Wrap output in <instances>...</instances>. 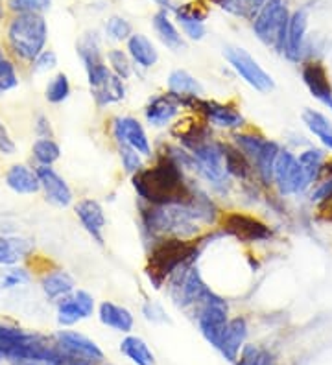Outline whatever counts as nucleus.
I'll use <instances>...</instances> for the list:
<instances>
[{"label": "nucleus", "mask_w": 332, "mask_h": 365, "mask_svg": "<svg viewBox=\"0 0 332 365\" xmlns=\"http://www.w3.org/2000/svg\"><path fill=\"white\" fill-rule=\"evenodd\" d=\"M133 187L139 197L150 205L183 203L192 197L183 179L181 166L170 155H163L154 166L144 168L133 175Z\"/></svg>", "instance_id": "nucleus-1"}, {"label": "nucleus", "mask_w": 332, "mask_h": 365, "mask_svg": "<svg viewBox=\"0 0 332 365\" xmlns=\"http://www.w3.org/2000/svg\"><path fill=\"white\" fill-rule=\"evenodd\" d=\"M49 26L41 14H15L6 30V43L9 52L21 63L36 61L43 50H46Z\"/></svg>", "instance_id": "nucleus-2"}, {"label": "nucleus", "mask_w": 332, "mask_h": 365, "mask_svg": "<svg viewBox=\"0 0 332 365\" xmlns=\"http://www.w3.org/2000/svg\"><path fill=\"white\" fill-rule=\"evenodd\" d=\"M290 17L286 0H268L253 17V31L266 46L284 53Z\"/></svg>", "instance_id": "nucleus-3"}, {"label": "nucleus", "mask_w": 332, "mask_h": 365, "mask_svg": "<svg viewBox=\"0 0 332 365\" xmlns=\"http://www.w3.org/2000/svg\"><path fill=\"white\" fill-rule=\"evenodd\" d=\"M188 150L194 157L196 170L199 174L214 185H226L229 172H227L226 155H223V144L205 137L191 144Z\"/></svg>", "instance_id": "nucleus-4"}, {"label": "nucleus", "mask_w": 332, "mask_h": 365, "mask_svg": "<svg viewBox=\"0 0 332 365\" xmlns=\"http://www.w3.org/2000/svg\"><path fill=\"white\" fill-rule=\"evenodd\" d=\"M188 257H192V245L186 244L185 240H179V238L163 240L151 251L148 275L150 279H154L155 284L159 286L161 281L166 279L168 273L176 272L181 264H185Z\"/></svg>", "instance_id": "nucleus-5"}, {"label": "nucleus", "mask_w": 332, "mask_h": 365, "mask_svg": "<svg viewBox=\"0 0 332 365\" xmlns=\"http://www.w3.org/2000/svg\"><path fill=\"white\" fill-rule=\"evenodd\" d=\"M223 56H226L227 63L233 67V71L246 83L251 85L253 89H257L258 93H271L275 89L273 78L258 65L257 59L253 58L249 52H246L240 46H226Z\"/></svg>", "instance_id": "nucleus-6"}, {"label": "nucleus", "mask_w": 332, "mask_h": 365, "mask_svg": "<svg viewBox=\"0 0 332 365\" xmlns=\"http://www.w3.org/2000/svg\"><path fill=\"white\" fill-rule=\"evenodd\" d=\"M273 185L277 187L281 196H297V194H303L312 187L297 157L292 152L283 150V148L275 159Z\"/></svg>", "instance_id": "nucleus-7"}, {"label": "nucleus", "mask_w": 332, "mask_h": 365, "mask_svg": "<svg viewBox=\"0 0 332 365\" xmlns=\"http://www.w3.org/2000/svg\"><path fill=\"white\" fill-rule=\"evenodd\" d=\"M185 107L196 111L199 116H203V120L207 124L223 128V130L238 131L246 124L242 113L235 106H229V103H220L213 102V100H201L198 96H192V98H186Z\"/></svg>", "instance_id": "nucleus-8"}, {"label": "nucleus", "mask_w": 332, "mask_h": 365, "mask_svg": "<svg viewBox=\"0 0 332 365\" xmlns=\"http://www.w3.org/2000/svg\"><path fill=\"white\" fill-rule=\"evenodd\" d=\"M109 130L119 146L133 148L142 157L154 155L146 130H144V125L135 116H115L111 120Z\"/></svg>", "instance_id": "nucleus-9"}, {"label": "nucleus", "mask_w": 332, "mask_h": 365, "mask_svg": "<svg viewBox=\"0 0 332 365\" xmlns=\"http://www.w3.org/2000/svg\"><path fill=\"white\" fill-rule=\"evenodd\" d=\"M37 175L41 181V190L44 194V200L52 203L54 207L66 209L72 205L74 194L71 187L66 185L65 179L52 168V166H37Z\"/></svg>", "instance_id": "nucleus-10"}, {"label": "nucleus", "mask_w": 332, "mask_h": 365, "mask_svg": "<svg viewBox=\"0 0 332 365\" xmlns=\"http://www.w3.org/2000/svg\"><path fill=\"white\" fill-rule=\"evenodd\" d=\"M181 107L179 96L172 94L170 91L164 94H155L144 107V118L154 128H164L173 118H177V115L181 113Z\"/></svg>", "instance_id": "nucleus-11"}, {"label": "nucleus", "mask_w": 332, "mask_h": 365, "mask_svg": "<svg viewBox=\"0 0 332 365\" xmlns=\"http://www.w3.org/2000/svg\"><path fill=\"white\" fill-rule=\"evenodd\" d=\"M301 76L310 94L332 111V85L327 68L319 61H306L301 67Z\"/></svg>", "instance_id": "nucleus-12"}, {"label": "nucleus", "mask_w": 332, "mask_h": 365, "mask_svg": "<svg viewBox=\"0 0 332 365\" xmlns=\"http://www.w3.org/2000/svg\"><path fill=\"white\" fill-rule=\"evenodd\" d=\"M76 216L81 222L85 231L93 236L98 244H104V229H106V214H104L100 201L93 197H85L80 200L74 207Z\"/></svg>", "instance_id": "nucleus-13"}, {"label": "nucleus", "mask_w": 332, "mask_h": 365, "mask_svg": "<svg viewBox=\"0 0 332 365\" xmlns=\"http://www.w3.org/2000/svg\"><path fill=\"white\" fill-rule=\"evenodd\" d=\"M176 21L181 26L183 34L192 41H201L207 34L205 30V19H207V9L199 8L198 4H183L173 8Z\"/></svg>", "instance_id": "nucleus-14"}, {"label": "nucleus", "mask_w": 332, "mask_h": 365, "mask_svg": "<svg viewBox=\"0 0 332 365\" xmlns=\"http://www.w3.org/2000/svg\"><path fill=\"white\" fill-rule=\"evenodd\" d=\"M306 28H308V14L306 9H297L290 17V24H288V36H286V46H284V56L290 61H299L305 50V36Z\"/></svg>", "instance_id": "nucleus-15"}, {"label": "nucleus", "mask_w": 332, "mask_h": 365, "mask_svg": "<svg viewBox=\"0 0 332 365\" xmlns=\"http://www.w3.org/2000/svg\"><path fill=\"white\" fill-rule=\"evenodd\" d=\"M4 181L8 188L15 192V194H22V196H34L37 192H41V181L37 175V170L30 168L28 165H11L6 170Z\"/></svg>", "instance_id": "nucleus-16"}, {"label": "nucleus", "mask_w": 332, "mask_h": 365, "mask_svg": "<svg viewBox=\"0 0 332 365\" xmlns=\"http://www.w3.org/2000/svg\"><path fill=\"white\" fill-rule=\"evenodd\" d=\"M223 225L231 235H235L240 240H266L270 238V231L266 229V225H262L261 222H257L251 216H243V214H229L223 218Z\"/></svg>", "instance_id": "nucleus-17"}, {"label": "nucleus", "mask_w": 332, "mask_h": 365, "mask_svg": "<svg viewBox=\"0 0 332 365\" xmlns=\"http://www.w3.org/2000/svg\"><path fill=\"white\" fill-rule=\"evenodd\" d=\"M128 56L141 68H151L159 61L154 43L144 34H133L128 39Z\"/></svg>", "instance_id": "nucleus-18"}, {"label": "nucleus", "mask_w": 332, "mask_h": 365, "mask_svg": "<svg viewBox=\"0 0 332 365\" xmlns=\"http://www.w3.org/2000/svg\"><path fill=\"white\" fill-rule=\"evenodd\" d=\"M151 23H154V30L157 31L159 39L163 41L164 45L168 46L170 50H181L183 46H185L181 31L177 30V26L173 24L172 19H170L168 11H164V9L157 11V14L154 15V21H151Z\"/></svg>", "instance_id": "nucleus-19"}, {"label": "nucleus", "mask_w": 332, "mask_h": 365, "mask_svg": "<svg viewBox=\"0 0 332 365\" xmlns=\"http://www.w3.org/2000/svg\"><path fill=\"white\" fill-rule=\"evenodd\" d=\"M91 312H93V297L84 289H78L72 297H66L59 304V319L65 323L78 319L80 316H89Z\"/></svg>", "instance_id": "nucleus-20"}, {"label": "nucleus", "mask_w": 332, "mask_h": 365, "mask_svg": "<svg viewBox=\"0 0 332 365\" xmlns=\"http://www.w3.org/2000/svg\"><path fill=\"white\" fill-rule=\"evenodd\" d=\"M168 91L179 98H186V96H198L201 98L203 94V87L192 76L191 72L177 68L168 76Z\"/></svg>", "instance_id": "nucleus-21"}, {"label": "nucleus", "mask_w": 332, "mask_h": 365, "mask_svg": "<svg viewBox=\"0 0 332 365\" xmlns=\"http://www.w3.org/2000/svg\"><path fill=\"white\" fill-rule=\"evenodd\" d=\"M41 286H43V292L46 294V297L56 299L61 297V295L71 294L72 289H74L76 282L63 269H54V272H49L41 279Z\"/></svg>", "instance_id": "nucleus-22"}, {"label": "nucleus", "mask_w": 332, "mask_h": 365, "mask_svg": "<svg viewBox=\"0 0 332 365\" xmlns=\"http://www.w3.org/2000/svg\"><path fill=\"white\" fill-rule=\"evenodd\" d=\"M297 160H299V165H301L303 172H305L310 185H314V182L319 179V175L325 172L327 153H325L323 150H319V148H308V150L299 153Z\"/></svg>", "instance_id": "nucleus-23"}, {"label": "nucleus", "mask_w": 332, "mask_h": 365, "mask_svg": "<svg viewBox=\"0 0 332 365\" xmlns=\"http://www.w3.org/2000/svg\"><path fill=\"white\" fill-rule=\"evenodd\" d=\"M303 122L323 143V146L332 152V122L328 120L327 116L321 115L319 111H314V109H305L303 111Z\"/></svg>", "instance_id": "nucleus-24"}, {"label": "nucleus", "mask_w": 332, "mask_h": 365, "mask_svg": "<svg viewBox=\"0 0 332 365\" xmlns=\"http://www.w3.org/2000/svg\"><path fill=\"white\" fill-rule=\"evenodd\" d=\"M31 251V244L22 238H2L0 236V264L15 266L19 259L26 257Z\"/></svg>", "instance_id": "nucleus-25"}, {"label": "nucleus", "mask_w": 332, "mask_h": 365, "mask_svg": "<svg viewBox=\"0 0 332 365\" xmlns=\"http://www.w3.org/2000/svg\"><path fill=\"white\" fill-rule=\"evenodd\" d=\"M31 157L37 166H52L61 157V148L54 138H37L31 146Z\"/></svg>", "instance_id": "nucleus-26"}, {"label": "nucleus", "mask_w": 332, "mask_h": 365, "mask_svg": "<svg viewBox=\"0 0 332 365\" xmlns=\"http://www.w3.org/2000/svg\"><path fill=\"white\" fill-rule=\"evenodd\" d=\"M71 96V81H69V76L59 72L52 80L49 81L46 89H44V98L49 100L54 106H59V103L66 102Z\"/></svg>", "instance_id": "nucleus-27"}, {"label": "nucleus", "mask_w": 332, "mask_h": 365, "mask_svg": "<svg viewBox=\"0 0 332 365\" xmlns=\"http://www.w3.org/2000/svg\"><path fill=\"white\" fill-rule=\"evenodd\" d=\"M107 67L111 68V72L119 76L120 80H129L133 76V61L128 56V52L120 48H111L107 52Z\"/></svg>", "instance_id": "nucleus-28"}, {"label": "nucleus", "mask_w": 332, "mask_h": 365, "mask_svg": "<svg viewBox=\"0 0 332 365\" xmlns=\"http://www.w3.org/2000/svg\"><path fill=\"white\" fill-rule=\"evenodd\" d=\"M266 2H268V0H223L220 4V8L227 9L229 14L238 15V17L253 19Z\"/></svg>", "instance_id": "nucleus-29"}, {"label": "nucleus", "mask_w": 332, "mask_h": 365, "mask_svg": "<svg viewBox=\"0 0 332 365\" xmlns=\"http://www.w3.org/2000/svg\"><path fill=\"white\" fill-rule=\"evenodd\" d=\"M52 0H8V8L14 14H41L50 9Z\"/></svg>", "instance_id": "nucleus-30"}, {"label": "nucleus", "mask_w": 332, "mask_h": 365, "mask_svg": "<svg viewBox=\"0 0 332 365\" xmlns=\"http://www.w3.org/2000/svg\"><path fill=\"white\" fill-rule=\"evenodd\" d=\"M106 34L113 41H128L133 36V26L124 17H111L106 23Z\"/></svg>", "instance_id": "nucleus-31"}, {"label": "nucleus", "mask_w": 332, "mask_h": 365, "mask_svg": "<svg viewBox=\"0 0 332 365\" xmlns=\"http://www.w3.org/2000/svg\"><path fill=\"white\" fill-rule=\"evenodd\" d=\"M119 153H120V160H122V166H124V170L131 175V178L144 168V157H142L139 152H135L133 148L119 146Z\"/></svg>", "instance_id": "nucleus-32"}, {"label": "nucleus", "mask_w": 332, "mask_h": 365, "mask_svg": "<svg viewBox=\"0 0 332 365\" xmlns=\"http://www.w3.org/2000/svg\"><path fill=\"white\" fill-rule=\"evenodd\" d=\"M17 85H19L17 65H15L14 59L6 58L4 63L0 65V91H2V93H8V91H14Z\"/></svg>", "instance_id": "nucleus-33"}, {"label": "nucleus", "mask_w": 332, "mask_h": 365, "mask_svg": "<svg viewBox=\"0 0 332 365\" xmlns=\"http://www.w3.org/2000/svg\"><path fill=\"white\" fill-rule=\"evenodd\" d=\"M102 319L111 323V325L119 327H128L131 323V317L126 312L124 308L116 307L113 303H104L102 304Z\"/></svg>", "instance_id": "nucleus-34"}, {"label": "nucleus", "mask_w": 332, "mask_h": 365, "mask_svg": "<svg viewBox=\"0 0 332 365\" xmlns=\"http://www.w3.org/2000/svg\"><path fill=\"white\" fill-rule=\"evenodd\" d=\"M58 67V56L52 50H43L31 63V71L34 72H49Z\"/></svg>", "instance_id": "nucleus-35"}, {"label": "nucleus", "mask_w": 332, "mask_h": 365, "mask_svg": "<svg viewBox=\"0 0 332 365\" xmlns=\"http://www.w3.org/2000/svg\"><path fill=\"white\" fill-rule=\"evenodd\" d=\"M30 281V275H28L26 269L22 267H11L8 273L2 279V288H14V286L26 284Z\"/></svg>", "instance_id": "nucleus-36"}, {"label": "nucleus", "mask_w": 332, "mask_h": 365, "mask_svg": "<svg viewBox=\"0 0 332 365\" xmlns=\"http://www.w3.org/2000/svg\"><path fill=\"white\" fill-rule=\"evenodd\" d=\"M34 130H36L37 138H54L52 124H50L46 115H37L36 122H34Z\"/></svg>", "instance_id": "nucleus-37"}, {"label": "nucleus", "mask_w": 332, "mask_h": 365, "mask_svg": "<svg viewBox=\"0 0 332 365\" xmlns=\"http://www.w3.org/2000/svg\"><path fill=\"white\" fill-rule=\"evenodd\" d=\"M15 152H17V146H15L14 138L8 133L6 125L0 122V153H4V155H14Z\"/></svg>", "instance_id": "nucleus-38"}, {"label": "nucleus", "mask_w": 332, "mask_h": 365, "mask_svg": "<svg viewBox=\"0 0 332 365\" xmlns=\"http://www.w3.org/2000/svg\"><path fill=\"white\" fill-rule=\"evenodd\" d=\"M154 2L159 6L161 9H164V11H173V8H176L172 0H154Z\"/></svg>", "instance_id": "nucleus-39"}, {"label": "nucleus", "mask_w": 332, "mask_h": 365, "mask_svg": "<svg viewBox=\"0 0 332 365\" xmlns=\"http://www.w3.org/2000/svg\"><path fill=\"white\" fill-rule=\"evenodd\" d=\"M4 19V0H0V21Z\"/></svg>", "instance_id": "nucleus-40"}, {"label": "nucleus", "mask_w": 332, "mask_h": 365, "mask_svg": "<svg viewBox=\"0 0 332 365\" xmlns=\"http://www.w3.org/2000/svg\"><path fill=\"white\" fill-rule=\"evenodd\" d=\"M4 59H6V53H4V50L0 48V65L4 63Z\"/></svg>", "instance_id": "nucleus-41"}, {"label": "nucleus", "mask_w": 332, "mask_h": 365, "mask_svg": "<svg viewBox=\"0 0 332 365\" xmlns=\"http://www.w3.org/2000/svg\"><path fill=\"white\" fill-rule=\"evenodd\" d=\"M0 96H2V91H0Z\"/></svg>", "instance_id": "nucleus-42"}]
</instances>
